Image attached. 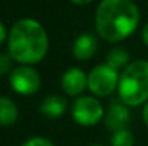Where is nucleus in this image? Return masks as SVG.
I'll return each mask as SVG.
<instances>
[{
  "instance_id": "f03ea898",
  "label": "nucleus",
  "mask_w": 148,
  "mask_h": 146,
  "mask_svg": "<svg viewBox=\"0 0 148 146\" xmlns=\"http://www.w3.org/2000/svg\"><path fill=\"white\" fill-rule=\"evenodd\" d=\"M49 48V39L43 26L33 19H22L13 24L9 33V54L22 65L40 62Z\"/></svg>"
},
{
  "instance_id": "6e6552de",
  "label": "nucleus",
  "mask_w": 148,
  "mask_h": 146,
  "mask_svg": "<svg viewBox=\"0 0 148 146\" xmlns=\"http://www.w3.org/2000/svg\"><path fill=\"white\" fill-rule=\"evenodd\" d=\"M130 119H131V116H130V112L127 109V105H124L122 102L114 100V103L111 105V107L106 113L105 125H106L108 129L116 132V130L125 129Z\"/></svg>"
},
{
  "instance_id": "9d476101",
  "label": "nucleus",
  "mask_w": 148,
  "mask_h": 146,
  "mask_svg": "<svg viewBox=\"0 0 148 146\" xmlns=\"http://www.w3.org/2000/svg\"><path fill=\"white\" fill-rule=\"evenodd\" d=\"M39 110H40V113L45 117H49V119L60 117L65 113V110H66V100L60 96L45 97L43 102L40 103Z\"/></svg>"
},
{
  "instance_id": "f8f14e48",
  "label": "nucleus",
  "mask_w": 148,
  "mask_h": 146,
  "mask_svg": "<svg viewBox=\"0 0 148 146\" xmlns=\"http://www.w3.org/2000/svg\"><path fill=\"white\" fill-rule=\"evenodd\" d=\"M128 60H130V54H128V52L125 49L115 48L108 53L106 65L111 66L112 69L118 70L121 67H127L128 66Z\"/></svg>"
},
{
  "instance_id": "423d86ee",
  "label": "nucleus",
  "mask_w": 148,
  "mask_h": 146,
  "mask_svg": "<svg viewBox=\"0 0 148 146\" xmlns=\"http://www.w3.org/2000/svg\"><path fill=\"white\" fill-rule=\"evenodd\" d=\"M10 86L19 95H33L40 88V76L38 70L30 66H19L10 73Z\"/></svg>"
},
{
  "instance_id": "6ab92c4d",
  "label": "nucleus",
  "mask_w": 148,
  "mask_h": 146,
  "mask_svg": "<svg viewBox=\"0 0 148 146\" xmlns=\"http://www.w3.org/2000/svg\"><path fill=\"white\" fill-rule=\"evenodd\" d=\"M71 1H73L75 4H86V3H89L92 0H71Z\"/></svg>"
},
{
  "instance_id": "4468645a",
  "label": "nucleus",
  "mask_w": 148,
  "mask_h": 146,
  "mask_svg": "<svg viewBox=\"0 0 148 146\" xmlns=\"http://www.w3.org/2000/svg\"><path fill=\"white\" fill-rule=\"evenodd\" d=\"M12 67V56L10 54H0V76L7 73Z\"/></svg>"
},
{
  "instance_id": "2eb2a0df",
  "label": "nucleus",
  "mask_w": 148,
  "mask_h": 146,
  "mask_svg": "<svg viewBox=\"0 0 148 146\" xmlns=\"http://www.w3.org/2000/svg\"><path fill=\"white\" fill-rule=\"evenodd\" d=\"M22 146H53V143L45 138H32V139L26 141Z\"/></svg>"
},
{
  "instance_id": "39448f33",
  "label": "nucleus",
  "mask_w": 148,
  "mask_h": 146,
  "mask_svg": "<svg viewBox=\"0 0 148 146\" xmlns=\"http://www.w3.org/2000/svg\"><path fill=\"white\" fill-rule=\"evenodd\" d=\"M72 116L75 122L82 126H94L102 119L103 107L95 97H79L72 106Z\"/></svg>"
},
{
  "instance_id": "ddd939ff",
  "label": "nucleus",
  "mask_w": 148,
  "mask_h": 146,
  "mask_svg": "<svg viewBox=\"0 0 148 146\" xmlns=\"http://www.w3.org/2000/svg\"><path fill=\"white\" fill-rule=\"evenodd\" d=\"M111 143L112 146H134V136L128 129H121L114 132Z\"/></svg>"
},
{
  "instance_id": "aec40b11",
  "label": "nucleus",
  "mask_w": 148,
  "mask_h": 146,
  "mask_svg": "<svg viewBox=\"0 0 148 146\" xmlns=\"http://www.w3.org/2000/svg\"><path fill=\"white\" fill-rule=\"evenodd\" d=\"M95 146H102V145H95Z\"/></svg>"
},
{
  "instance_id": "1a4fd4ad",
  "label": "nucleus",
  "mask_w": 148,
  "mask_h": 146,
  "mask_svg": "<svg viewBox=\"0 0 148 146\" xmlns=\"http://www.w3.org/2000/svg\"><path fill=\"white\" fill-rule=\"evenodd\" d=\"M98 48L97 37L92 33H82L73 43L72 53L78 60H88L91 59Z\"/></svg>"
},
{
  "instance_id": "7ed1b4c3",
  "label": "nucleus",
  "mask_w": 148,
  "mask_h": 146,
  "mask_svg": "<svg viewBox=\"0 0 148 146\" xmlns=\"http://www.w3.org/2000/svg\"><path fill=\"white\" fill-rule=\"evenodd\" d=\"M119 100L127 106H140L148 100V62L130 63L119 76Z\"/></svg>"
},
{
  "instance_id": "0eeeda50",
  "label": "nucleus",
  "mask_w": 148,
  "mask_h": 146,
  "mask_svg": "<svg viewBox=\"0 0 148 146\" xmlns=\"http://www.w3.org/2000/svg\"><path fill=\"white\" fill-rule=\"evenodd\" d=\"M86 86H88V76L85 75L84 70L78 67H71L62 76V88L71 96L82 93Z\"/></svg>"
},
{
  "instance_id": "9b49d317",
  "label": "nucleus",
  "mask_w": 148,
  "mask_h": 146,
  "mask_svg": "<svg viewBox=\"0 0 148 146\" xmlns=\"http://www.w3.org/2000/svg\"><path fill=\"white\" fill-rule=\"evenodd\" d=\"M17 106L9 97H0V126H10L17 119Z\"/></svg>"
},
{
  "instance_id": "f3484780",
  "label": "nucleus",
  "mask_w": 148,
  "mask_h": 146,
  "mask_svg": "<svg viewBox=\"0 0 148 146\" xmlns=\"http://www.w3.org/2000/svg\"><path fill=\"white\" fill-rule=\"evenodd\" d=\"M143 39H144V43L148 46V23L145 24V27L143 30Z\"/></svg>"
},
{
  "instance_id": "a211bd4d",
  "label": "nucleus",
  "mask_w": 148,
  "mask_h": 146,
  "mask_svg": "<svg viewBox=\"0 0 148 146\" xmlns=\"http://www.w3.org/2000/svg\"><path fill=\"white\" fill-rule=\"evenodd\" d=\"M143 117H144V122H145V125H147V128H148V103L145 105V107H144V112H143Z\"/></svg>"
},
{
  "instance_id": "f257e3e1",
  "label": "nucleus",
  "mask_w": 148,
  "mask_h": 146,
  "mask_svg": "<svg viewBox=\"0 0 148 146\" xmlns=\"http://www.w3.org/2000/svg\"><path fill=\"white\" fill-rule=\"evenodd\" d=\"M140 23V10L132 0H102L95 14L97 32L106 42L131 36Z\"/></svg>"
},
{
  "instance_id": "20e7f679",
  "label": "nucleus",
  "mask_w": 148,
  "mask_h": 146,
  "mask_svg": "<svg viewBox=\"0 0 148 146\" xmlns=\"http://www.w3.org/2000/svg\"><path fill=\"white\" fill-rule=\"evenodd\" d=\"M118 83H119L118 70L112 69L106 63L98 65L88 75V88L97 96H106L112 93L116 89Z\"/></svg>"
},
{
  "instance_id": "dca6fc26",
  "label": "nucleus",
  "mask_w": 148,
  "mask_h": 146,
  "mask_svg": "<svg viewBox=\"0 0 148 146\" xmlns=\"http://www.w3.org/2000/svg\"><path fill=\"white\" fill-rule=\"evenodd\" d=\"M4 39H6V29H4V26L0 23V45L4 42Z\"/></svg>"
}]
</instances>
